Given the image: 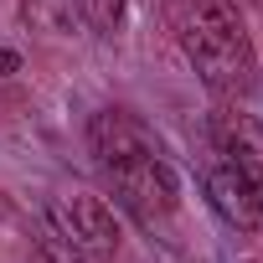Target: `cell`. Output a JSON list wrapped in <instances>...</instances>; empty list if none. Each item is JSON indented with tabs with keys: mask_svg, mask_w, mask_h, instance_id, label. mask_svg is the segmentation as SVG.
Instances as JSON below:
<instances>
[{
	"mask_svg": "<svg viewBox=\"0 0 263 263\" xmlns=\"http://www.w3.org/2000/svg\"><path fill=\"white\" fill-rule=\"evenodd\" d=\"M124 6H129V0H78V11H83V21L93 31H114L119 16H124Z\"/></svg>",
	"mask_w": 263,
	"mask_h": 263,
	"instance_id": "cell-7",
	"label": "cell"
},
{
	"mask_svg": "<svg viewBox=\"0 0 263 263\" xmlns=\"http://www.w3.org/2000/svg\"><path fill=\"white\" fill-rule=\"evenodd\" d=\"M16 83H21V52L0 42V98L16 93Z\"/></svg>",
	"mask_w": 263,
	"mask_h": 263,
	"instance_id": "cell-8",
	"label": "cell"
},
{
	"mask_svg": "<svg viewBox=\"0 0 263 263\" xmlns=\"http://www.w3.org/2000/svg\"><path fill=\"white\" fill-rule=\"evenodd\" d=\"M206 201H212V212H217L227 227H237V232H263V186L248 181L242 171H232L227 160H217V165L206 171Z\"/></svg>",
	"mask_w": 263,
	"mask_h": 263,
	"instance_id": "cell-4",
	"label": "cell"
},
{
	"mask_svg": "<svg viewBox=\"0 0 263 263\" xmlns=\"http://www.w3.org/2000/svg\"><path fill=\"white\" fill-rule=\"evenodd\" d=\"M52 227L83 253V258H114L119 253V222L114 206L93 191H67L52 206Z\"/></svg>",
	"mask_w": 263,
	"mask_h": 263,
	"instance_id": "cell-3",
	"label": "cell"
},
{
	"mask_svg": "<svg viewBox=\"0 0 263 263\" xmlns=\"http://www.w3.org/2000/svg\"><path fill=\"white\" fill-rule=\"evenodd\" d=\"M88 150L98 160V171L108 176L119 206L135 217L140 227H165L181 206V181L171 171V160L160 155L155 135L124 108H103L88 124Z\"/></svg>",
	"mask_w": 263,
	"mask_h": 263,
	"instance_id": "cell-1",
	"label": "cell"
},
{
	"mask_svg": "<svg viewBox=\"0 0 263 263\" xmlns=\"http://www.w3.org/2000/svg\"><path fill=\"white\" fill-rule=\"evenodd\" d=\"M171 21L186 62L217 98H242L258 83V52L237 0H171Z\"/></svg>",
	"mask_w": 263,
	"mask_h": 263,
	"instance_id": "cell-2",
	"label": "cell"
},
{
	"mask_svg": "<svg viewBox=\"0 0 263 263\" xmlns=\"http://www.w3.org/2000/svg\"><path fill=\"white\" fill-rule=\"evenodd\" d=\"M212 150H217V160H227L232 171H242L248 181L263 186V124L253 114L217 108L212 114Z\"/></svg>",
	"mask_w": 263,
	"mask_h": 263,
	"instance_id": "cell-5",
	"label": "cell"
},
{
	"mask_svg": "<svg viewBox=\"0 0 263 263\" xmlns=\"http://www.w3.org/2000/svg\"><path fill=\"white\" fill-rule=\"evenodd\" d=\"M31 263H88V258H83V253H78L52 222H47V227L36 232V242H31Z\"/></svg>",
	"mask_w": 263,
	"mask_h": 263,
	"instance_id": "cell-6",
	"label": "cell"
}]
</instances>
